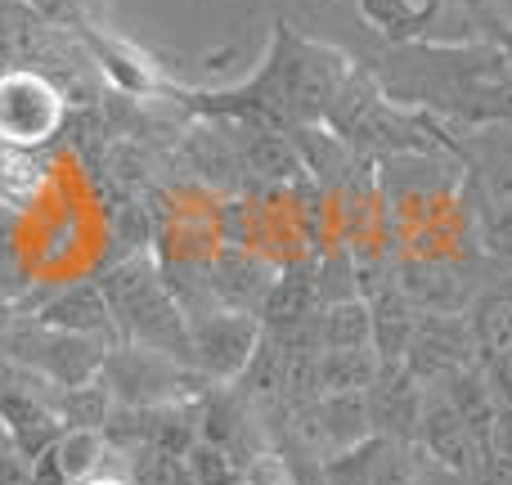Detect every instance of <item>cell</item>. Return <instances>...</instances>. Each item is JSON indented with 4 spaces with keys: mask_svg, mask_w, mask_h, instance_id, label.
Masks as SVG:
<instances>
[{
    "mask_svg": "<svg viewBox=\"0 0 512 485\" xmlns=\"http://www.w3.org/2000/svg\"><path fill=\"white\" fill-rule=\"evenodd\" d=\"M72 485H126V481H117V477H81V481H72Z\"/></svg>",
    "mask_w": 512,
    "mask_h": 485,
    "instance_id": "cell-3",
    "label": "cell"
},
{
    "mask_svg": "<svg viewBox=\"0 0 512 485\" xmlns=\"http://www.w3.org/2000/svg\"><path fill=\"white\" fill-rule=\"evenodd\" d=\"M41 189H45V171L36 158H27L23 149H9L5 158H0V203L5 207L36 203Z\"/></svg>",
    "mask_w": 512,
    "mask_h": 485,
    "instance_id": "cell-2",
    "label": "cell"
},
{
    "mask_svg": "<svg viewBox=\"0 0 512 485\" xmlns=\"http://www.w3.org/2000/svg\"><path fill=\"white\" fill-rule=\"evenodd\" d=\"M63 122V99L36 72H5L0 77V140L9 149H32Z\"/></svg>",
    "mask_w": 512,
    "mask_h": 485,
    "instance_id": "cell-1",
    "label": "cell"
}]
</instances>
